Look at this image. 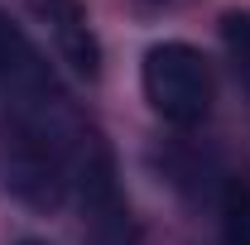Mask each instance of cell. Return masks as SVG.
<instances>
[{"label":"cell","instance_id":"6da1fadb","mask_svg":"<svg viewBox=\"0 0 250 245\" xmlns=\"http://www.w3.org/2000/svg\"><path fill=\"white\" fill-rule=\"evenodd\" d=\"M145 101L159 121L192 130L212 111V67L192 43H154L145 53Z\"/></svg>","mask_w":250,"mask_h":245},{"label":"cell","instance_id":"7a4b0ae2","mask_svg":"<svg viewBox=\"0 0 250 245\" xmlns=\"http://www.w3.org/2000/svg\"><path fill=\"white\" fill-rule=\"evenodd\" d=\"M29 10L39 15V24L48 29L53 53H58L77 77L96 82V72H101V43H96V34H92L87 10H82L77 0H29Z\"/></svg>","mask_w":250,"mask_h":245},{"label":"cell","instance_id":"3957f363","mask_svg":"<svg viewBox=\"0 0 250 245\" xmlns=\"http://www.w3.org/2000/svg\"><path fill=\"white\" fill-rule=\"evenodd\" d=\"M221 245H250V183L236 178L221 192Z\"/></svg>","mask_w":250,"mask_h":245},{"label":"cell","instance_id":"277c9868","mask_svg":"<svg viewBox=\"0 0 250 245\" xmlns=\"http://www.w3.org/2000/svg\"><path fill=\"white\" fill-rule=\"evenodd\" d=\"M221 43H226V53H231L236 82H241L246 96H250V10H226V15H221Z\"/></svg>","mask_w":250,"mask_h":245},{"label":"cell","instance_id":"5b68a950","mask_svg":"<svg viewBox=\"0 0 250 245\" xmlns=\"http://www.w3.org/2000/svg\"><path fill=\"white\" fill-rule=\"evenodd\" d=\"M20 245H43V241H20Z\"/></svg>","mask_w":250,"mask_h":245}]
</instances>
